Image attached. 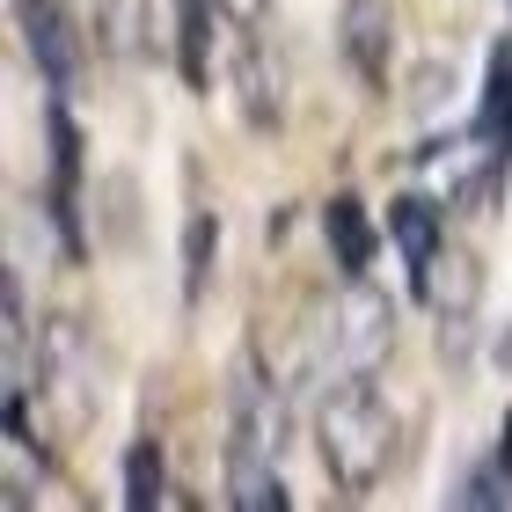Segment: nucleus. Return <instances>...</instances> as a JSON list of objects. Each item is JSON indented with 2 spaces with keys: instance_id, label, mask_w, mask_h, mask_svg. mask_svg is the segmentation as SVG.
Instances as JSON below:
<instances>
[{
  "instance_id": "f257e3e1",
  "label": "nucleus",
  "mask_w": 512,
  "mask_h": 512,
  "mask_svg": "<svg viewBox=\"0 0 512 512\" xmlns=\"http://www.w3.org/2000/svg\"><path fill=\"white\" fill-rule=\"evenodd\" d=\"M286 403L264 381V366L242 359L235 366V403H227V498L242 512H286Z\"/></svg>"
},
{
  "instance_id": "f03ea898",
  "label": "nucleus",
  "mask_w": 512,
  "mask_h": 512,
  "mask_svg": "<svg viewBox=\"0 0 512 512\" xmlns=\"http://www.w3.org/2000/svg\"><path fill=\"white\" fill-rule=\"evenodd\" d=\"M315 447L330 461V476L344 491H359V483H374L395 454V410L381 403L374 374H352V381H330L315 403Z\"/></svg>"
},
{
  "instance_id": "7ed1b4c3",
  "label": "nucleus",
  "mask_w": 512,
  "mask_h": 512,
  "mask_svg": "<svg viewBox=\"0 0 512 512\" xmlns=\"http://www.w3.org/2000/svg\"><path fill=\"white\" fill-rule=\"evenodd\" d=\"M388 337H395L388 300L366 286V278H352V286L322 308V322H315V366H322V381L374 374V366L388 359Z\"/></svg>"
},
{
  "instance_id": "20e7f679",
  "label": "nucleus",
  "mask_w": 512,
  "mask_h": 512,
  "mask_svg": "<svg viewBox=\"0 0 512 512\" xmlns=\"http://www.w3.org/2000/svg\"><path fill=\"white\" fill-rule=\"evenodd\" d=\"M37 395L66 410V432L88 425V403H96V352H88L81 322H66V315L44 322V381H37Z\"/></svg>"
},
{
  "instance_id": "39448f33",
  "label": "nucleus",
  "mask_w": 512,
  "mask_h": 512,
  "mask_svg": "<svg viewBox=\"0 0 512 512\" xmlns=\"http://www.w3.org/2000/svg\"><path fill=\"white\" fill-rule=\"evenodd\" d=\"M227 88H235V110L256 132L286 125V81H278L271 52L256 44V22H227Z\"/></svg>"
},
{
  "instance_id": "423d86ee",
  "label": "nucleus",
  "mask_w": 512,
  "mask_h": 512,
  "mask_svg": "<svg viewBox=\"0 0 512 512\" xmlns=\"http://www.w3.org/2000/svg\"><path fill=\"white\" fill-rule=\"evenodd\" d=\"M15 30H22V44H30V59H37L44 81L74 88V74H81V30H74V8H66V0H15Z\"/></svg>"
},
{
  "instance_id": "0eeeda50",
  "label": "nucleus",
  "mask_w": 512,
  "mask_h": 512,
  "mask_svg": "<svg viewBox=\"0 0 512 512\" xmlns=\"http://www.w3.org/2000/svg\"><path fill=\"white\" fill-rule=\"evenodd\" d=\"M337 44H344V59H352V74H359L366 88H388V52H395V15H388V0H344Z\"/></svg>"
},
{
  "instance_id": "6e6552de",
  "label": "nucleus",
  "mask_w": 512,
  "mask_h": 512,
  "mask_svg": "<svg viewBox=\"0 0 512 512\" xmlns=\"http://www.w3.org/2000/svg\"><path fill=\"white\" fill-rule=\"evenodd\" d=\"M498 161H505V154L491 147V139L469 132V139H447V147H432V154H425V183H432L439 198H454V191H469L476 176H491Z\"/></svg>"
},
{
  "instance_id": "1a4fd4ad",
  "label": "nucleus",
  "mask_w": 512,
  "mask_h": 512,
  "mask_svg": "<svg viewBox=\"0 0 512 512\" xmlns=\"http://www.w3.org/2000/svg\"><path fill=\"white\" fill-rule=\"evenodd\" d=\"M96 37L110 59L139 66L154 52V0H96Z\"/></svg>"
},
{
  "instance_id": "9d476101",
  "label": "nucleus",
  "mask_w": 512,
  "mask_h": 512,
  "mask_svg": "<svg viewBox=\"0 0 512 512\" xmlns=\"http://www.w3.org/2000/svg\"><path fill=\"white\" fill-rule=\"evenodd\" d=\"M388 242L403 249V264H410V278L439 256V205L432 198H417V191H403L388 205Z\"/></svg>"
},
{
  "instance_id": "9b49d317",
  "label": "nucleus",
  "mask_w": 512,
  "mask_h": 512,
  "mask_svg": "<svg viewBox=\"0 0 512 512\" xmlns=\"http://www.w3.org/2000/svg\"><path fill=\"white\" fill-rule=\"evenodd\" d=\"M330 256L344 264V278H366L374 271V220H366V205L344 191V198H330Z\"/></svg>"
},
{
  "instance_id": "f8f14e48",
  "label": "nucleus",
  "mask_w": 512,
  "mask_h": 512,
  "mask_svg": "<svg viewBox=\"0 0 512 512\" xmlns=\"http://www.w3.org/2000/svg\"><path fill=\"white\" fill-rule=\"evenodd\" d=\"M410 293L425 300V308H439V315H469V300H476V256H432V264L410 278Z\"/></svg>"
},
{
  "instance_id": "ddd939ff",
  "label": "nucleus",
  "mask_w": 512,
  "mask_h": 512,
  "mask_svg": "<svg viewBox=\"0 0 512 512\" xmlns=\"http://www.w3.org/2000/svg\"><path fill=\"white\" fill-rule=\"evenodd\" d=\"M483 118H476V132L491 139L498 154H512V44H491V66H483Z\"/></svg>"
},
{
  "instance_id": "4468645a",
  "label": "nucleus",
  "mask_w": 512,
  "mask_h": 512,
  "mask_svg": "<svg viewBox=\"0 0 512 512\" xmlns=\"http://www.w3.org/2000/svg\"><path fill=\"white\" fill-rule=\"evenodd\" d=\"M176 491H169V476H161V454H154V439H139V447L125 454V505L132 512H161Z\"/></svg>"
},
{
  "instance_id": "2eb2a0df",
  "label": "nucleus",
  "mask_w": 512,
  "mask_h": 512,
  "mask_svg": "<svg viewBox=\"0 0 512 512\" xmlns=\"http://www.w3.org/2000/svg\"><path fill=\"white\" fill-rule=\"evenodd\" d=\"M512 498V461L491 447V454H476V469L454 483V505H505Z\"/></svg>"
},
{
  "instance_id": "dca6fc26",
  "label": "nucleus",
  "mask_w": 512,
  "mask_h": 512,
  "mask_svg": "<svg viewBox=\"0 0 512 512\" xmlns=\"http://www.w3.org/2000/svg\"><path fill=\"white\" fill-rule=\"evenodd\" d=\"M213 213H198L191 220V242H183V300H198L205 293V278H213Z\"/></svg>"
},
{
  "instance_id": "f3484780",
  "label": "nucleus",
  "mask_w": 512,
  "mask_h": 512,
  "mask_svg": "<svg viewBox=\"0 0 512 512\" xmlns=\"http://www.w3.org/2000/svg\"><path fill=\"white\" fill-rule=\"evenodd\" d=\"M264 8H271V0H220V15H227V22H256Z\"/></svg>"
},
{
  "instance_id": "a211bd4d",
  "label": "nucleus",
  "mask_w": 512,
  "mask_h": 512,
  "mask_svg": "<svg viewBox=\"0 0 512 512\" xmlns=\"http://www.w3.org/2000/svg\"><path fill=\"white\" fill-rule=\"evenodd\" d=\"M498 454H505V461H512V417H505V439H498Z\"/></svg>"
}]
</instances>
